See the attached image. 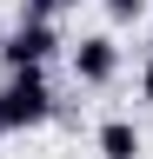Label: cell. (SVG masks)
Masks as SVG:
<instances>
[{"mask_svg": "<svg viewBox=\"0 0 153 159\" xmlns=\"http://www.w3.org/2000/svg\"><path fill=\"white\" fill-rule=\"evenodd\" d=\"M47 119H60V99L47 86V66H13L0 80V139L33 133V126H47Z\"/></svg>", "mask_w": 153, "mask_h": 159, "instance_id": "1", "label": "cell"}, {"mask_svg": "<svg viewBox=\"0 0 153 159\" xmlns=\"http://www.w3.org/2000/svg\"><path fill=\"white\" fill-rule=\"evenodd\" d=\"M60 53V33H53V20H33V13H20V27H13L7 40H0V66H47V60Z\"/></svg>", "mask_w": 153, "mask_h": 159, "instance_id": "2", "label": "cell"}, {"mask_svg": "<svg viewBox=\"0 0 153 159\" xmlns=\"http://www.w3.org/2000/svg\"><path fill=\"white\" fill-rule=\"evenodd\" d=\"M67 66L80 86H113V73H120V40L113 33H80L67 47Z\"/></svg>", "mask_w": 153, "mask_h": 159, "instance_id": "3", "label": "cell"}, {"mask_svg": "<svg viewBox=\"0 0 153 159\" xmlns=\"http://www.w3.org/2000/svg\"><path fill=\"white\" fill-rule=\"evenodd\" d=\"M93 146H100V159H140V126H133V119H100V126H93Z\"/></svg>", "mask_w": 153, "mask_h": 159, "instance_id": "4", "label": "cell"}, {"mask_svg": "<svg viewBox=\"0 0 153 159\" xmlns=\"http://www.w3.org/2000/svg\"><path fill=\"white\" fill-rule=\"evenodd\" d=\"M100 7H107V20H113V27H133V20H146V7H153V0H100Z\"/></svg>", "mask_w": 153, "mask_h": 159, "instance_id": "5", "label": "cell"}, {"mask_svg": "<svg viewBox=\"0 0 153 159\" xmlns=\"http://www.w3.org/2000/svg\"><path fill=\"white\" fill-rule=\"evenodd\" d=\"M140 99H153V60H146V73H140Z\"/></svg>", "mask_w": 153, "mask_h": 159, "instance_id": "6", "label": "cell"}, {"mask_svg": "<svg viewBox=\"0 0 153 159\" xmlns=\"http://www.w3.org/2000/svg\"><path fill=\"white\" fill-rule=\"evenodd\" d=\"M60 7H80V0H53V13H60Z\"/></svg>", "mask_w": 153, "mask_h": 159, "instance_id": "7", "label": "cell"}]
</instances>
